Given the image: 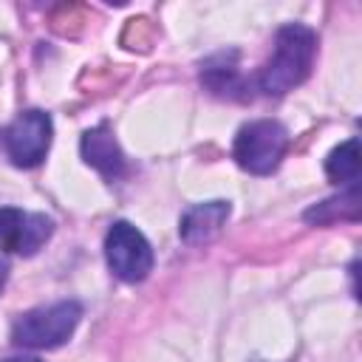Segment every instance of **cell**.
<instances>
[{"label":"cell","instance_id":"obj_11","mask_svg":"<svg viewBox=\"0 0 362 362\" xmlns=\"http://www.w3.org/2000/svg\"><path fill=\"white\" fill-rule=\"evenodd\" d=\"M342 206L359 209V187H356V184H351L345 195L331 198V201H322V204H317L314 209H308V212H305V221H308V223H334V221H342V218H348V215L342 212ZM348 221H351V218H348Z\"/></svg>","mask_w":362,"mask_h":362},{"label":"cell","instance_id":"obj_7","mask_svg":"<svg viewBox=\"0 0 362 362\" xmlns=\"http://www.w3.org/2000/svg\"><path fill=\"white\" fill-rule=\"evenodd\" d=\"M79 150H82L85 164L99 170L107 181H116V178H122L127 173L124 153H122V147L113 139V130L107 124H96V127L85 130L82 141H79Z\"/></svg>","mask_w":362,"mask_h":362},{"label":"cell","instance_id":"obj_5","mask_svg":"<svg viewBox=\"0 0 362 362\" xmlns=\"http://www.w3.org/2000/svg\"><path fill=\"white\" fill-rule=\"evenodd\" d=\"M51 116L45 110H23L14 116V122L3 130V147L14 167H37L51 147Z\"/></svg>","mask_w":362,"mask_h":362},{"label":"cell","instance_id":"obj_12","mask_svg":"<svg viewBox=\"0 0 362 362\" xmlns=\"http://www.w3.org/2000/svg\"><path fill=\"white\" fill-rule=\"evenodd\" d=\"M0 362H42L37 356H11V359H0Z\"/></svg>","mask_w":362,"mask_h":362},{"label":"cell","instance_id":"obj_1","mask_svg":"<svg viewBox=\"0 0 362 362\" xmlns=\"http://www.w3.org/2000/svg\"><path fill=\"white\" fill-rule=\"evenodd\" d=\"M317 57V34L308 25H283L274 37V51L255 79V88L266 96H283L311 74Z\"/></svg>","mask_w":362,"mask_h":362},{"label":"cell","instance_id":"obj_13","mask_svg":"<svg viewBox=\"0 0 362 362\" xmlns=\"http://www.w3.org/2000/svg\"><path fill=\"white\" fill-rule=\"evenodd\" d=\"M6 277H8V266L0 260V291H3V286H6Z\"/></svg>","mask_w":362,"mask_h":362},{"label":"cell","instance_id":"obj_6","mask_svg":"<svg viewBox=\"0 0 362 362\" xmlns=\"http://www.w3.org/2000/svg\"><path fill=\"white\" fill-rule=\"evenodd\" d=\"M54 232V221L42 212H23L14 206L0 209V249L23 257L37 255Z\"/></svg>","mask_w":362,"mask_h":362},{"label":"cell","instance_id":"obj_8","mask_svg":"<svg viewBox=\"0 0 362 362\" xmlns=\"http://www.w3.org/2000/svg\"><path fill=\"white\" fill-rule=\"evenodd\" d=\"M232 206L229 201H206V204H195L184 212L178 235L187 246H204L212 238H218V232L223 229L226 218H229Z\"/></svg>","mask_w":362,"mask_h":362},{"label":"cell","instance_id":"obj_4","mask_svg":"<svg viewBox=\"0 0 362 362\" xmlns=\"http://www.w3.org/2000/svg\"><path fill=\"white\" fill-rule=\"evenodd\" d=\"M105 257L110 272L124 283H141L153 272V246L127 221H116L105 235Z\"/></svg>","mask_w":362,"mask_h":362},{"label":"cell","instance_id":"obj_10","mask_svg":"<svg viewBox=\"0 0 362 362\" xmlns=\"http://www.w3.org/2000/svg\"><path fill=\"white\" fill-rule=\"evenodd\" d=\"M325 175L334 184H348V187L359 181V139H348L328 153Z\"/></svg>","mask_w":362,"mask_h":362},{"label":"cell","instance_id":"obj_3","mask_svg":"<svg viewBox=\"0 0 362 362\" xmlns=\"http://www.w3.org/2000/svg\"><path fill=\"white\" fill-rule=\"evenodd\" d=\"M288 150V133L274 119H255L243 124L232 144V158L252 175H269L277 170Z\"/></svg>","mask_w":362,"mask_h":362},{"label":"cell","instance_id":"obj_9","mask_svg":"<svg viewBox=\"0 0 362 362\" xmlns=\"http://www.w3.org/2000/svg\"><path fill=\"white\" fill-rule=\"evenodd\" d=\"M235 51L229 54H218L212 59H206L201 65V82L212 96L221 99H252V93L246 90V79L240 76L238 65H235Z\"/></svg>","mask_w":362,"mask_h":362},{"label":"cell","instance_id":"obj_2","mask_svg":"<svg viewBox=\"0 0 362 362\" xmlns=\"http://www.w3.org/2000/svg\"><path fill=\"white\" fill-rule=\"evenodd\" d=\"M79 320H82V305L76 300H59L20 314L11 325V342L20 348L51 351L71 339Z\"/></svg>","mask_w":362,"mask_h":362}]
</instances>
